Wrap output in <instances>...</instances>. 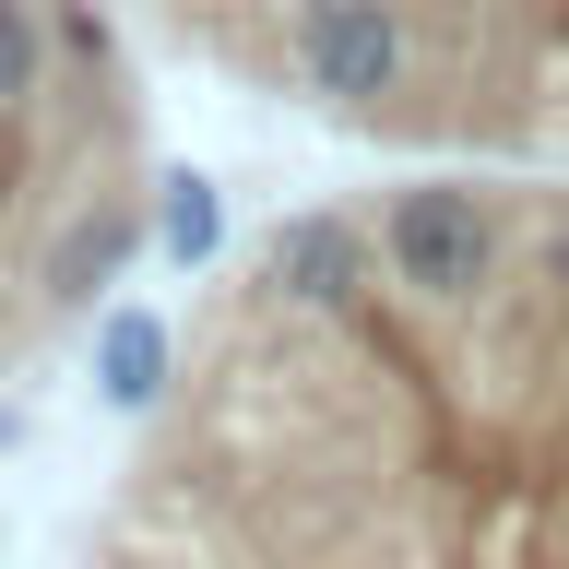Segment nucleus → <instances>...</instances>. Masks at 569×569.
<instances>
[{
	"label": "nucleus",
	"mask_w": 569,
	"mask_h": 569,
	"mask_svg": "<svg viewBox=\"0 0 569 569\" xmlns=\"http://www.w3.org/2000/svg\"><path fill=\"white\" fill-rule=\"evenodd\" d=\"M71 569H569V178L273 213L131 380Z\"/></svg>",
	"instance_id": "1"
},
{
	"label": "nucleus",
	"mask_w": 569,
	"mask_h": 569,
	"mask_svg": "<svg viewBox=\"0 0 569 569\" xmlns=\"http://www.w3.org/2000/svg\"><path fill=\"white\" fill-rule=\"evenodd\" d=\"M119 24L368 154L569 178V0H119Z\"/></svg>",
	"instance_id": "2"
},
{
	"label": "nucleus",
	"mask_w": 569,
	"mask_h": 569,
	"mask_svg": "<svg viewBox=\"0 0 569 569\" xmlns=\"http://www.w3.org/2000/svg\"><path fill=\"white\" fill-rule=\"evenodd\" d=\"M142 238L154 154L119 0H0V380L96 332Z\"/></svg>",
	"instance_id": "3"
}]
</instances>
